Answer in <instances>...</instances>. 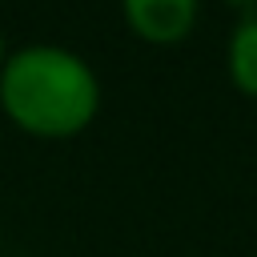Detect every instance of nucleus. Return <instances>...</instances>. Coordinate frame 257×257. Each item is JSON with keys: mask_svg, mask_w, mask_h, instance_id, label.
Masks as SVG:
<instances>
[{"mask_svg": "<svg viewBox=\"0 0 257 257\" xmlns=\"http://www.w3.org/2000/svg\"><path fill=\"white\" fill-rule=\"evenodd\" d=\"M0 112L36 141H72L100 112V76L64 44H24L0 64Z\"/></svg>", "mask_w": 257, "mask_h": 257, "instance_id": "f257e3e1", "label": "nucleus"}, {"mask_svg": "<svg viewBox=\"0 0 257 257\" xmlns=\"http://www.w3.org/2000/svg\"><path fill=\"white\" fill-rule=\"evenodd\" d=\"M120 16L137 40L169 48L189 40L201 16V0H120Z\"/></svg>", "mask_w": 257, "mask_h": 257, "instance_id": "f03ea898", "label": "nucleus"}, {"mask_svg": "<svg viewBox=\"0 0 257 257\" xmlns=\"http://www.w3.org/2000/svg\"><path fill=\"white\" fill-rule=\"evenodd\" d=\"M225 72L241 96L257 100V12L237 16L229 44H225Z\"/></svg>", "mask_w": 257, "mask_h": 257, "instance_id": "7ed1b4c3", "label": "nucleus"}, {"mask_svg": "<svg viewBox=\"0 0 257 257\" xmlns=\"http://www.w3.org/2000/svg\"><path fill=\"white\" fill-rule=\"evenodd\" d=\"M225 8H233L237 16H249V12H257V0H221Z\"/></svg>", "mask_w": 257, "mask_h": 257, "instance_id": "20e7f679", "label": "nucleus"}, {"mask_svg": "<svg viewBox=\"0 0 257 257\" xmlns=\"http://www.w3.org/2000/svg\"><path fill=\"white\" fill-rule=\"evenodd\" d=\"M4 56H8V44H4V32H0V64H4Z\"/></svg>", "mask_w": 257, "mask_h": 257, "instance_id": "39448f33", "label": "nucleus"}]
</instances>
